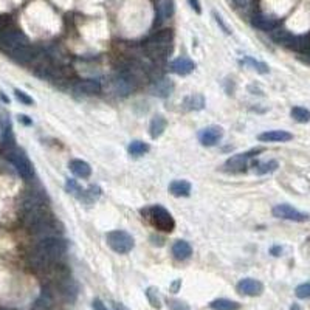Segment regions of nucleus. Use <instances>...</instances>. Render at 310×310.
Returning a JSON list of instances; mask_svg holds the SVG:
<instances>
[{
    "mask_svg": "<svg viewBox=\"0 0 310 310\" xmlns=\"http://www.w3.org/2000/svg\"><path fill=\"white\" fill-rule=\"evenodd\" d=\"M66 251H67V242L64 239L58 236L44 237L36 248L34 264L39 268H48L51 265H55L59 257L62 254H66Z\"/></svg>",
    "mask_w": 310,
    "mask_h": 310,
    "instance_id": "f257e3e1",
    "label": "nucleus"
},
{
    "mask_svg": "<svg viewBox=\"0 0 310 310\" xmlns=\"http://www.w3.org/2000/svg\"><path fill=\"white\" fill-rule=\"evenodd\" d=\"M172 31L163 30L151 36L145 42V51L146 55L152 59H164L172 50Z\"/></svg>",
    "mask_w": 310,
    "mask_h": 310,
    "instance_id": "f03ea898",
    "label": "nucleus"
},
{
    "mask_svg": "<svg viewBox=\"0 0 310 310\" xmlns=\"http://www.w3.org/2000/svg\"><path fill=\"white\" fill-rule=\"evenodd\" d=\"M146 216L149 219V222L152 224V227L160 230V231L171 232L175 228L174 217L171 216L169 211L164 210L163 206H160V205H155V206H151V208H148L146 210Z\"/></svg>",
    "mask_w": 310,
    "mask_h": 310,
    "instance_id": "7ed1b4c3",
    "label": "nucleus"
},
{
    "mask_svg": "<svg viewBox=\"0 0 310 310\" xmlns=\"http://www.w3.org/2000/svg\"><path fill=\"white\" fill-rule=\"evenodd\" d=\"M106 240L109 243V247L115 251V253H120V254H126L129 253L132 248H134V237L129 234L127 231H123V230H113V231H109L106 234Z\"/></svg>",
    "mask_w": 310,
    "mask_h": 310,
    "instance_id": "20e7f679",
    "label": "nucleus"
},
{
    "mask_svg": "<svg viewBox=\"0 0 310 310\" xmlns=\"http://www.w3.org/2000/svg\"><path fill=\"white\" fill-rule=\"evenodd\" d=\"M273 216L278 217V219H286V221H293V222H306L309 216L298 211V210H295L293 206L290 205H286V203H282V205H276L275 208H273Z\"/></svg>",
    "mask_w": 310,
    "mask_h": 310,
    "instance_id": "39448f33",
    "label": "nucleus"
},
{
    "mask_svg": "<svg viewBox=\"0 0 310 310\" xmlns=\"http://www.w3.org/2000/svg\"><path fill=\"white\" fill-rule=\"evenodd\" d=\"M224 137L221 126H208L199 132V141L203 146H216Z\"/></svg>",
    "mask_w": 310,
    "mask_h": 310,
    "instance_id": "423d86ee",
    "label": "nucleus"
},
{
    "mask_svg": "<svg viewBox=\"0 0 310 310\" xmlns=\"http://www.w3.org/2000/svg\"><path fill=\"white\" fill-rule=\"evenodd\" d=\"M254 151L251 152H245V154H237V155H232V157H230L224 167H225V171H230V172H242L247 169V166H248V160L253 157V154Z\"/></svg>",
    "mask_w": 310,
    "mask_h": 310,
    "instance_id": "0eeeda50",
    "label": "nucleus"
},
{
    "mask_svg": "<svg viewBox=\"0 0 310 310\" xmlns=\"http://www.w3.org/2000/svg\"><path fill=\"white\" fill-rule=\"evenodd\" d=\"M237 292L240 295H245V296H259L262 292H264V286L261 281L257 279H253V278H245V279H240L236 286Z\"/></svg>",
    "mask_w": 310,
    "mask_h": 310,
    "instance_id": "6e6552de",
    "label": "nucleus"
},
{
    "mask_svg": "<svg viewBox=\"0 0 310 310\" xmlns=\"http://www.w3.org/2000/svg\"><path fill=\"white\" fill-rule=\"evenodd\" d=\"M271 39L279 44V45H284V47H289V48H296V44H298V36L292 34L289 30L286 28H275L271 31Z\"/></svg>",
    "mask_w": 310,
    "mask_h": 310,
    "instance_id": "1a4fd4ad",
    "label": "nucleus"
},
{
    "mask_svg": "<svg viewBox=\"0 0 310 310\" xmlns=\"http://www.w3.org/2000/svg\"><path fill=\"white\" fill-rule=\"evenodd\" d=\"M11 161L17 167L19 174L23 177V178H31L34 175V169H33V164L30 163V160L25 157L23 154H12L11 155Z\"/></svg>",
    "mask_w": 310,
    "mask_h": 310,
    "instance_id": "9d476101",
    "label": "nucleus"
},
{
    "mask_svg": "<svg viewBox=\"0 0 310 310\" xmlns=\"http://www.w3.org/2000/svg\"><path fill=\"white\" fill-rule=\"evenodd\" d=\"M251 25L256 27L257 30L271 33L275 28L279 27V20L275 19V17H270V16H264V14H254L253 19H251Z\"/></svg>",
    "mask_w": 310,
    "mask_h": 310,
    "instance_id": "9b49d317",
    "label": "nucleus"
},
{
    "mask_svg": "<svg viewBox=\"0 0 310 310\" xmlns=\"http://www.w3.org/2000/svg\"><path fill=\"white\" fill-rule=\"evenodd\" d=\"M194 69H196V64H194L189 58H178L171 62V72L180 76H186L189 75Z\"/></svg>",
    "mask_w": 310,
    "mask_h": 310,
    "instance_id": "f8f14e48",
    "label": "nucleus"
},
{
    "mask_svg": "<svg viewBox=\"0 0 310 310\" xmlns=\"http://www.w3.org/2000/svg\"><path fill=\"white\" fill-rule=\"evenodd\" d=\"M75 92L84 95H95L101 92V82L96 79H82L75 84Z\"/></svg>",
    "mask_w": 310,
    "mask_h": 310,
    "instance_id": "ddd939ff",
    "label": "nucleus"
},
{
    "mask_svg": "<svg viewBox=\"0 0 310 310\" xmlns=\"http://www.w3.org/2000/svg\"><path fill=\"white\" fill-rule=\"evenodd\" d=\"M293 135L287 131H267L261 135H257V140L264 143H275V141H290Z\"/></svg>",
    "mask_w": 310,
    "mask_h": 310,
    "instance_id": "4468645a",
    "label": "nucleus"
},
{
    "mask_svg": "<svg viewBox=\"0 0 310 310\" xmlns=\"http://www.w3.org/2000/svg\"><path fill=\"white\" fill-rule=\"evenodd\" d=\"M172 254L178 261H186L192 254V248L186 240H177L172 245Z\"/></svg>",
    "mask_w": 310,
    "mask_h": 310,
    "instance_id": "2eb2a0df",
    "label": "nucleus"
},
{
    "mask_svg": "<svg viewBox=\"0 0 310 310\" xmlns=\"http://www.w3.org/2000/svg\"><path fill=\"white\" fill-rule=\"evenodd\" d=\"M169 192L175 197H188L191 194V183L186 180H174L169 185Z\"/></svg>",
    "mask_w": 310,
    "mask_h": 310,
    "instance_id": "dca6fc26",
    "label": "nucleus"
},
{
    "mask_svg": "<svg viewBox=\"0 0 310 310\" xmlns=\"http://www.w3.org/2000/svg\"><path fill=\"white\" fill-rule=\"evenodd\" d=\"M166 120H164V116L161 115H157V116H154L152 121H151V126H149V134L154 140H157L158 137L163 135L164 132V129H166Z\"/></svg>",
    "mask_w": 310,
    "mask_h": 310,
    "instance_id": "f3484780",
    "label": "nucleus"
},
{
    "mask_svg": "<svg viewBox=\"0 0 310 310\" xmlns=\"http://www.w3.org/2000/svg\"><path fill=\"white\" fill-rule=\"evenodd\" d=\"M70 169L75 175L81 177V178H88L90 174H92V167H90V164L82 160H72Z\"/></svg>",
    "mask_w": 310,
    "mask_h": 310,
    "instance_id": "a211bd4d",
    "label": "nucleus"
},
{
    "mask_svg": "<svg viewBox=\"0 0 310 310\" xmlns=\"http://www.w3.org/2000/svg\"><path fill=\"white\" fill-rule=\"evenodd\" d=\"M36 307L41 309V310H51L55 307V296L51 293L48 289H44L41 296L37 298L36 301Z\"/></svg>",
    "mask_w": 310,
    "mask_h": 310,
    "instance_id": "6ab92c4d",
    "label": "nucleus"
},
{
    "mask_svg": "<svg viewBox=\"0 0 310 310\" xmlns=\"http://www.w3.org/2000/svg\"><path fill=\"white\" fill-rule=\"evenodd\" d=\"M210 307L213 310H239L240 309V304L236 303V301L227 300V298H219V300L211 301L210 303Z\"/></svg>",
    "mask_w": 310,
    "mask_h": 310,
    "instance_id": "aec40b11",
    "label": "nucleus"
},
{
    "mask_svg": "<svg viewBox=\"0 0 310 310\" xmlns=\"http://www.w3.org/2000/svg\"><path fill=\"white\" fill-rule=\"evenodd\" d=\"M172 90H174V84L171 81L161 79V81H158L157 84H155L154 93L157 95V96H160V98H167V96L172 93Z\"/></svg>",
    "mask_w": 310,
    "mask_h": 310,
    "instance_id": "412c9836",
    "label": "nucleus"
},
{
    "mask_svg": "<svg viewBox=\"0 0 310 310\" xmlns=\"http://www.w3.org/2000/svg\"><path fill=\"white\" fill-rule=\"evenodd\" d=\"M183 106L186 110H202L205 106V98L202 95H191L185 99Z\"/></svg>",
    "mask_w": 310,
    "mask_h": 310,
    "instance_id": "4be33fe9",
    "label": "nucleus"
},
{
    "mask_svg": "<svg viewBox=\"0 0 310 310\" xmlns=\"http://www.w3.org/2000/svg\"><path fill=\"white\" fill-rule=\"evenodd\" d=\"M292 118L295 121H298V123H309L310 121V110L306 109V107H300V106H296L292 109Z\"/></svg>",
    "mask_w": 310,
    "mask_h": 310,
    "instance_id": "5701e85b",
    "label": "nucleus"
},
{
    "mask_svg": "<svg viewBox=\"0 0 310 310\" xmlns=\"http://www.w3.org/2000/svg\"><path fill=\"white\" fill-rule=\"evenodd\" d=\"M127 151H129V154H131V155H134V157H138V155H143L145 152L149 151V145L143 143V141L135 140V141H132V143L127 146Z\"/></svg>",
    "mask_w": 310,
    "mask_h": 310,
    "instance_id": "b1692460",
    "label": "nucleus"
},
{
    "mask_svg": "<svg viewBox=\"0 0 310 310\" xmlns=\"http://www.w3.org/2000/svg\"><path fill=\"white\" fill-rule=\"evenodd\" d=\"M240 64H245V66H251L256 72H259V73H268V70H270L265 62L256 61V59H253V58H250V56L243 58V59L240 61Z\"/></svg>",
    "mask_w": 310,
    "mask_h": 310,
    "instance_id": "393cba45",
    "label": "nucleus"
},
{
    "mask_svg": "<svg viewBox=\"0 0 310 310\" xmlns=\"http://www.w3.org/2000/svg\"><path fill=\"white\" fill-rule=\"evenodd\" d=\"M158 14L163 19H169L174 14V0H161L158 5Z\"/></svg>",
    "mask_w": 310,
    "mask_h": 310,
    "instance_id": "a878e982",
    "label": "nucleus"
},
{
    "mask_svg": "<svg viewBox=\"0 0 310 310\" xmlns=\"http://www.w3.org/2000/svg\"><path fill=\"white\" fill-rule=\"evenodd\" d=\"M146 296H148V301L149 304L154 307V309H161V300H160V295H158V289L155 287H149L146 290Z\"/></svg>",
    "mask_w": 310,
    "mask_h": 310,
    "instance_id": "bb28decb",
    "label": "nucleus"
},
{
    "mask_svg": "<svg viewBox=\"0 0 310 310\" xmlns=\"http://www.w3.org/2000/svg\"><path fill=\"white\" fill-rule=\"evenodd\" d=\"M278 169V161L276 160H270L267 163H261V164H257V169L256 172L257 174H268V172H273Z\"/></svg>",
    "mask_w": 310,
    "mask_h": 310,
    "instance_id": "cd10ccee",
    "label": "nucleus"
},
{
    "mask_svg": "<svg viewBox=\"0 0 310 310\" xmlns=\"http://www.w3.org/2000/svg\"><path fill=\"white\" fill-rule=\"evenodd\" d=\"M295 295H296V298H300V300H309L310 298V281L300 284L295 290Z\"/></svg>",
    "mask_w": 310,
    "mask_h": 310,
    "instance_id": "c85d7f7f",
    "label": "nucleus"
},
{
    "mask_svg": "<svg viewBox=\"0 0 310 310\" xmlns=\"http://www.w3.org/2000/svg\"><path fill=\"white\" fill-rule=\"evenodd\" d=\"M167 306H169L171 310H191V307L180 300H167Z\"/></svg>",
    "mask_w": 310,
    "mask_h": 310,
    "instance_id": "c756f323",
    "label": "nucleus"
},
{
    "mask_svg": "<svg viewBox=\"0 0 310 310\" xmlns=\"http://www.w3.org/2000/svg\"><path fill=\"white\" fill-rule=\"evenodd\" d=\"M14 95H16V98H17L20 102H23V104H27V106H28V104H33V102H34L31 96H28L27 93L22 92V90H19V88L14 90Z\"/></svg>",
    "mask_w": 310,
    "mask_h": 310,
    "instance_id": "7c9ffc66",
    "label": "nucleus"
},
{
    "mask_svg": "<svg viewBox=\"0 0 310 310\" xmlns=\"http://www.w3.org/2000/svg\"><path fill=\"white\" fill-rule=\"evenodd\" d=\"M66 189L72 194H79L82 192V189L78 186V183L75 182V180H67V183H66Z\"/></svg>",
    "mask_w": 310,
    "mask_h": 310,
    "instance_id": "2f4dec72",
    "label": "nucleus"
},
{
    "mask_svg": "<svg viewBox=\"0 0 310 310\" xmlns=\"http://www.w3.org/2000/svg\"><path fill=\"white\" fill-rule=\"evenodd\" d=\"M213 16H214V19H216V22H217V25H221V28L227 33V34H230L231 31L228 30V27H227V25H225V22H224V19L221 17V14H217V12L216 11H213Z\"/></svg>",
    "mask_w": 310,
    "mask_h": 310,
    "instance_id": "473e14b6",
    "label": "nucleus"
},
{
    "mask_svg": "<svg viewBox=\"0 0 310 310\" xmlns=\"http://www.w3.org/2000/svg\"><path fill=\"white\" fill-rule=\"evenodd\" d=\"M189 2V5H191V8L197 12V14H202V6H200V2L199 0H188Z\"/></svg>",
    "mask_w": 310,
    "mask_h": 310,
    "instance_id": "72a5a7b5",
    "label": "nucleus"
},
{
    "mask_svg": "<svg viewBox=\"0 0 310 310\" xmlns=\"http://www.w3.org/2000/svg\"><path fill=\"white\" fill-rule=\"evenodd\" d=\"M92 307H93V310H109L101 300H95V301L92 303Z\"/></svg>",
    "mask_w": 310,
    "mask_h": 310,
    "instance_id": "f704fd0d",
    "label": "nucleus"
},
{
    "mask_svg": "<svg viewBox=\"0 0 310 310\" xmlns=\"http://www.w3.org/2000/svg\"><path fill=\"white\" fill-rule=\"evenodd\" d=\"M180 286H182V279H177V281H174V284L171 286L172 292H174V293H177V292H178V289H180Z\"/></svg>",
    "mask_w": 310,
    "mask_h": 310,
    "instance_id": "c9c22d12",
    "label": "nucleus"
},
{
    "mask_svg": "<svg viewBox=\"0 0 310 310\" xmlns=\"http://www.w3.org/2000/svg\"><path fill=\"white\" fill-rule=\"evenodd\" d=\"M270 253L273 254V256H279V254L282 253V248H281V247H271V248H270Z\"/></svg>",
    "mask_w": 310,
    "mask_h": 310,
    "instance_id": "e433bc0d",
    "label": "nucleus"
},
{
    "mask_svg": "<svg viewBox=\"0 0 310 310\" xmlns=\"http://www.w3.org/2000/svg\"><path fill=\"white\" fill-rule=\"evenodd\" d=\"M232 2H234V5H237L239 8H242V6L247 5V0H232Z\"/></svg>",
    "mask_w": 310,
    "mask_h": 310,
    "instance_id": "4c0bfd02",
    "label": "nucleus"
},
{
    "mask_svg": "<svg viewBox=\"0 0 310 310\" xmlns=\"http://www.w3.org/2000/svg\"><path fill=\"white\" fill-rule=\"evenodd\" d=\"M19 120L23 121L25 124H31V120H28V116H25V115H20V116H19Z\"/></svg>",
    "mask_w": 310,
    "mask_h": 310,
    "instance_id": "58836bf2",
    "label": "nucleus"
},
{
    "mask_svg": "<svg viewBox=\"0 0 310 310\" xmlns=\"http://www.w3.org/2000/svg\"><path fill=\"white\" fill-rule=\"evenodd\" d=\"M113 307H115V310H127L123 304H118V303H113Z\"/></svg>",
    "mask_w": 310,
    "mask_h": 310,
    "instance_id": "ea45409f",
    "label": "nucleus"
},
{
    "mask_svg": "<svg viewBox=\"0 0 310 310\" xmlns=\"http://www.w3.org/2000/svg\"><path fill=\"white\" fill-rule=\"evenodd\" d=\"M290 310H301V307H300L298 304H292V307H290Z\"/></svg>",
    "mask_w": 310,
    "mask_h": 310,
    "instance_id": "a19ab883",
    "label": "nucleus"
}]
</instances>
